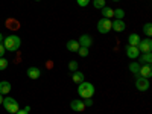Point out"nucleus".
Wrapping results in <instances>:
<instances>
[{"instance_id":"29","label":"nucleus","mask_w":152,"mask_h":114,"mask_svg":"<svg viewBox=\"0 0 152 114\" xmlns=\"http://www.w3.org/2000/svg\"><path fill=\"white\" fill-rule=\"evenodd\" d=\"M5 52H6V49H5V46H3L2 43H0V58H3Z\"/></svg>"},{"instance_id":"6","label":"nucleus","mask_w":152,"mask_h":114,"mask_svg":"<svg viewBox=\"0 0 152 114\" xmlns=\"http://www.w3.org/2000/svg\"><path fill=\"white\" fill-rule=\"evenodd\" d=\"M135 88L138 91H146L149 88V79L148 78H142V76H137L135 79Z\"/></svg>"},{"instance_id":"23","label":"nucleus","mask_w":152,"mask_h":114,"mask_svg":"<svg viewBox=\"0 0 152 114\" xmlns=\"http://www.w3.org/2000/svg\"><path fill=\"white\" fill-rule=\"evenodd\" d=\"M78 67H79L78 61H70V62H69V70H72V72H76V70H78Z\"/></svg>"},{"instance_id":"8","label":"nucleus","mask_w":152,"mask_h":114,"mask_svg":"<svg viewBox=\"0 0 152 114\" xmlns=\"http://www.w3.org/2000/svg\"><path fill=\"white\" fill-rule=\"evenodd\" d=\"M111 29L114 31V32H123L125 29H126V24H125V21L123 20H114V21H111Z\"/></svg>"},{"instance_id":"11","label":"nucleus","mask_w":152,"mask_h":114,"mask_svg":"<svg viewBox=\"0 0 152 114\" xmlns=\"http://www.w3.org/2000/svg\"><path fill=\"white\" fill-rule=\"evenodd\" d=\"M70 108H72L73 111H76V113H79V111H84V110H85V105H84L82 100L75 99V100H72V102H70Z\"/></svg>"},{"instance_id":"14","label":"nucleus","mask_w":152,"mask_h":114,"mask_svg":"<svg viewBox=\"0 0 152 114\" xmlns=\"http://www.w3.org/2000/svg\"><path fill=\"white\" fill-rule=\"evenodd\" d=\"M72 79H73V82H76V84H81V82H84V73H82V72H79V70L73 72V75H72Z\"/></svg>"},{"instance_id":"18","label":"nucleus","mask_w":152,"mask_h":114,"mask_svg":"<svg viewBox=\"0 0 152 114\" xmlns=\"http://www.w3.org/2000/svg\"><path fill=\"white\" fill-rule=\"evenodd\" d=\"M138 59H140L138 64H151V62H152V53L151 52H146V53H143L142 58H138Z\"/></svg>"},{"instance_id":"31","label":"nucleus","mask_w":152,"mask_h":114,"mask_svg":"<svg viewBox=\"0 0 152 114\" xmlns=\"http://www.w3.org/2000/svg\"><path fill=\"white\" fill-rule=\"evenodd\" d=\"M3 104V94H0V105Z\"/></svg>"},{"instance_id":"9","label":"nucleus","mask_w":152,"mask_h":114,"mask_svg":"<svg viewBox=\"0 0 152 114\" xmlns=\"http://www.w3.org/2000/svg\"><path fill=\"white\" fill-rule=\"evenodd\" d=\"M79 46L81 47H87V49H90L93 46V38L90 35H81V38L78 40Z\"/></svg>"},{"instance_id":"12","label":"nucleus","mask_w":152,"mask_h":114,"mask_svg":"<svg viewBox=\"0 0 152 114\" xmlns=\"http://www.w3.org/2000/svg\"><path fill=\"white\" fill-rule=\"evenodd\" d=\"M26 73H28V78H31V79H38V78H40V75H41V70L38 69V67H29Z\"/></svg>"},{"instance_id":"32","label":"nucleus","mask_w":152,"mask_h":114,"mask_svg":"<svg viewBox=\"0 0 152 114\" xmlns=\"http://www.w3.org/2000/svg\"><path fill=\"white\" fill-rule=\"evenodd\" d=\"M3 41V35H2V32H0V43Z\"/></svg>"},{"instance_id":"34","label":"nucleus","mask_w":152,"mask_h":114,"mask_svg":"<svg viewBox=\"0 0 152 114\" xmlns=\"http://www.w3.org/2000/svg\"><path fill=\"white\" fill-rule=\"evenodd\" d=\"M35 2H40V0H35Z\"/></svg>"},{"instance_id":"16","label":"nucleus","mask_w":152,"mask_h":114,"mask_svg":"<svg viewBox=\"0 0 152 114\" xmlns=\"http://www.w3.org/2000/svg\"><path fill=\"white\" fill-rule=\"evenodd\" d=\"M100 11H102L104 18H110V20H111V18L114 17V9H111V8H108V6H104Z\"/></svg>"},{"instance_id":"1","label":"nucleus","mask_w":152,"mask_h":114,"mask_svg":"<svg viewBox=\"0 0 152 114\" xmlns=\"http://www.w3.org/2000/svg\"><path fill=\"white\" fill-rule=\"evenodd\" d=\"M3 46L6 50H9V52H15V50L20 49L21 46V40L18 35H9L6 38H3Z\"/></svg>"},{"instance_id":"17","label":"nucleus","mask_w":152,"mask_h":114,"mask_svg":"<svg viewBox=\"0 0 152 114\" xmlns=\"http://www.w3.org/2000/svg\"><path fill=\"white\" fill-rule=\"evenodd\" d=\"M140 40H142V38L138 37V34H131V35L128 37V43H129V46H137L138 43H140Z\"/></svg>"},{"instance_id":"5","label":"nucleus","mask_w":152,"mask_h":114,"mask_svg":"<svg viewBox=\"0 0 152 114\" xmlns=\"http://www.w3.org/2000/svg\"><path fill=\"white\" fill-rule=\"evenodd\" d=\"M137 49L140 53H146L152 50V40L151 38H145V40H140V43L137 44Z\"/></svg>"},{"instance_id":"33","label":"nucleus","mask_w":152,"mask_h":114,"mask_svg":"<svg viewBox=\"0 0 152 114\" xmlns=\"http://www.w3.org/2000/svg\"><path fill=\"white\" fill-rule=\"evenodd\" d=\"M113 2H119V0H113Z\"/></svg>"},{"instance_id":"27","label":"nucleus","mask_w":152,"mask_h":114,"mask_svg":"<svg viewBox=\"0 0 152 114\" xmlns=\"http://www.w3.org/2000/svg\"><path fill=\"white\" fill-rule=\"evenodd\" d=\"M6 26H8V28H17L18 24L15 23V20H8V21H6Z\"/></svg>"},{"instance_id":"7","label":"nucleus","mask_w":152,"mask_h":114,"mask_svg":"<svg viewBox=\"0 0 152 114\" xmlns=\"http://www.w3.org/2000/svg\"><path fill=\"white\" fill-rule=\"evenodd\" d=\"M138 76L142 78H151L152 76V69H151V64H142L140 66V70H138Z\"/></svg>"},{"instance_id":"22","label":"nucleus","mask_w":152,"mask_h":114,"mask_svg":"<svg viewBox=\"0 0 152 114\" xmlns=\"http://www.w3.org/2000/svg\"><path fill=\"white\" fill-rule=\"evenodd\" d=\"M114 17H116L117 20H123V17H125L123 9H114Z\"/></svg>"},{"instance_id":"10","label":"nucleus","mask_w":152,"mask_h":114,"mask_svg":"<svg viewBox=\"0 0 152 114\" xmlns=\"http://www.w3.org/2000/svg\"><path fill=\"white\" fill-rule=\"evenodd\" d=\"M126 55H128V58H131V59H137L138 56H140V52H138L137 46H128L126 47Z\"/></svg>"},{"instance_id":"26","label":"nucleus","mask_w":152,"mask_h":114,"mask_svg":"<svg viewBox=\"0 0 152 114\" xmlns=\"http://www.w3.org/2000/svg\"><path fill=\"white\" fill-rule=\"evenodd\" d=\"M90 2H91V0H76V3H78L81 8H85V6H87L88 3H90Z\"/></svg>"},{"instance_id":"19","label":"nucleus","mask_w":152,"mask_h":114,"mask_svg":"<svg viewBox=\"0 0 152 114\" xmlns=\"http://www.w3.org/2000/svg\"><path fill=\"white\" fill-rule=\"evenodd\" d=\"M140 66H142V64H138V62H131V64H129V70H131V73H134V75H138V70H140Z\"/></svg>"},{"instance_id":"30","label":"nucleus","mask_w":152,"mask_h":114,"mask_svg":"<svg viewBox=\"0 0 152 114\" xmlns=\"http://www.w3.org/2000/svg\"><path fill=\"white\" fill-rule=\"evenodd\" d=\"M15 114H29V113H28V111H24V110H18Z\"/></svg>"},{"instance_id":"25","label":"nucleus","mask_w":152,"mask_h":114,"mask_svg":"<svg viewBox=\"0 0 152 114\" xmlns=\"http://www.w3.org/2000/svg\"><path fill=\"white\" fill-rule=\"evenodd\" d=\"M8 69V61L5 58H0V70H6Z\"/></svg>"},{"instance_id":"4","label":"nucleus","mask_w":152,"mask_h":114,"mask_svg":"<svg viewBox=\"0 0 152 114\" xmlns=\"http://www.w3.org/2000/svg\"><path fill=\"white\" fill-rule=\"evenodd\" d=\"M111 21H113V20L102 17V18L97 21V31H99L100 34H108V32L111 31Z\"/></svg>"},{"instance_id":"28","label":"nucleus","mask_w":152,"mask_h":114,"mask_svg":"<svg viewBox=\"0 0 152 114\" xmlns=\"http://www.w3.org/2000/svg\"><path fill=\"white\" fill-rule=\"evenodd\" d=\"M82 102H84L85 107H91V105H93V99H91V97H88V99H84Z\"/></svg>"},{"instance_id":"24","label":"nucleus","mask_w":152,"mask_h":114,"mask_svg":"<svg viewBox=\"0 0 152 114\" xmlns=\"http://www.w3.org/2000/svg\"><path fill=\"white\" fill-rule=\"evenodd\" d=\"M78 53H79L82 58H85V56H88V49H87V47H79V49H78Z\"/></svg>"},{"instance_id":"13","label":"nucleus","mask_w":152,"mask_h":114,"mask_svg":"<svg viewBox=\"0 0 152 114\" xmlns=\"http://www.w3.org/2000/svg\"><path fill=\"white\" fill-rule=\"evenodd\" d=\"M9 91H11V84L8 81L0 82V94H9Z\"/></svg>"},{"instance_id":"3","label":"nucleus","mask_w":152,"mask_h":114,"mask_svg":"<svg viewBox=\"0 0 152 114\" xmlns=\"http://www.w3.org/2000/svg\"><path fill=\"white\" fill-rule=\"evenodd\" d=\"M2 105L5 107V110H6L8 113H12V114H15V113L20 110L18 102H17L14 97H11V96H8V97L3 99V104H2Z\"/></svg>"},{"instance_id":"2","label":"nucleus","mask_w":152,"mask_h":114,"mask_svg":"<svg viewBox=\"0 0 152 114\" xmlns=\"http://www.w3.org/2000/svg\"><path fill=\"white\" fill-rule=\"evenodd\" d=\"M78 94L82 99H88L94 96V85L91 82H81L78 84Z\"/></svg>"},{"instance_id":"15","label":"nucleus","mask_w":152,"mask_h":114,"mask_svg":"<svg viewBox=\"0 0 152 114\" xmlns=\"http://www.w3.org/2000/svg\"><path fill=\"white\" fill-rule=\"evenodd\" d=\"M79 47H81V46H79L78 40H70V41L67 43V50H70V52H78Z\"/></svg>"},{"instance_id":"20","label":"nucleus","mask_w":152,"mask_h":114,"mask_svg":"<svg viewBox=\"0 0 152 114\" xmlns=\"http://www.w3.org/2000/svg\"><path fill=\"white\" fill-rule=\"evenodd\" d=\"M143 32L148 35V38L152 35V24H151V23H146L145 26H143Z\"/></svg>"},{"instance_id":"21","label":"nucleus","mask_w":152,"mask_h":114,"mask_svg":"<svg viewBox=\"0 0 152 114\" xmlns=\"http://www.w3.org/2000/svg\"><path fill=\"white\" fill-rule=\"evenodd\" d=\"M93 6L96 9H102L105 6V0H93Z\"/></svg>"}]
</instances>
